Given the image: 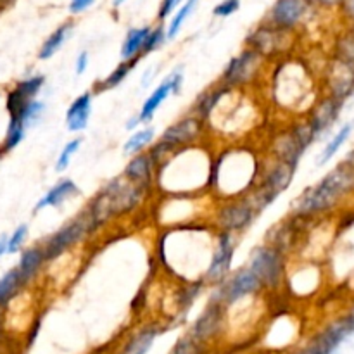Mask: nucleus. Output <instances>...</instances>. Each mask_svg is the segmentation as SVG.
I'll list each match as a JSON object with an SVG mask.
<instances>
[{
  "mask_svg": "<svg viewBox=\"0 0 354 354\" xmlns=\"http://www.w3.org/2000/svg\"><path fill=\"white\" fill-rule=\"evenodd\" d=\"M166 38H168V33H166L165 28L162 26H158V28H154V30H151L147 41H145L144 55L151 54V52H154L156 48L161 47V45L166 41Z\"/></svg>",
  "mask_w": 354,
  "mask_h": 354,
  "instance_id": "58836bf2",
  "label": "nucleus"
},
{
  "mask_svg": "<svg viewBox=\"0 0 354 354\" xmlns=\"http://www.w3.org/2000/svg\"><path fill=\"white\" fill-rule=\"evenodd\" d=\"M261 290H265L261 282L251 272V268L245 265L242 268L235 270L234 273H230L223 283H220L218 287H213L211 296L216 297L227 308H232L237 303H241V301L258 296Z\"/></svg>",
  "mask_w": 354,
  "mask_h": 354,
  "instance_id": "9d476101",
  "label": "nucleus"
},
{
  "mask_svg": "<svg viewBox=\"0 0 354 354\" xmlns=\"http://www.w3.org/2000/svg\"><path fill=\"white\" fill-rule=\"evenodd\" d=\"M180 2H182V0H162V6H161V9H159V19H165V17H168L169 12H171V10L175 9Z\"/></svg>",
  "mask_w": 354,
  "mask_h": 354,
  "instance_id": "c03bdc74",
  "label": "nucleus"
},
{
  "mask_svg": "<svg viewBox=\"0 0 354 354\" xmlns=\"http://www.w3.org/2000/svg\"><path fill=\"white\" fill-rule=\"evenodd\" d=\"M213 159L197 147L176 151L168 161L156 169V185L173 197H190L201 190H211Z\"/></svg>",
  "mask_w": 354,
  "mask_h": 354,
  "instance_id": "f257e3e1",
  "label": "nucleus"
},
{
  "mask_svg": "<svg viewBox=\"0 0 354 354\" xmlns=\"http://www.w3.org/2000/svg\"><path fill=\"white\" fill-rule=\"evenodd\" d=\"M325 95L344 104L354 93V66L342 59H334L324 76Z\"/></svg>",
  "mask_w": 354,
  "mask_h": 354,
  "instance_id": "2eb2a0df",
  "label": "nucleus"
},
{
  "mask_svg": "<svg viewBox=\"0 0 354 354\" xmlns=\"http://www.w3.org/2000/svg\"><path fill=\"white\" fill-rule=\"evenodd\" d=\"M351 196H354V165L341 161L294 201L290 214L306 221L315 220L335 211Z\"/></svg>",
  "mask_w": 354,
  "mask_h": 354,
  "instance_id": "f03ea898",
  "label": "nucleus"
},
{
  "mask_svg": "<svg viewBox=\"0 0 354 354\" xmlns=\"http://www.w3.org/2000/svg\"><path fill=\"white\" fill-rule=\"evenodd\" d=\"M204 133H206V121L190 113L169 124L159 140L168 145L171 151H180V149L196 147L203 140Z\"/></svg>",
  "mask_w": 354,
  "mask_h": 354,
  "instance_id": "4468645a",
  "label": "nucleus"
},
{
  "mask_svg": "<svg viewBox=\"0 0 354 354\" xmlns=\"http://www.w3.org/2000/svg\"><path fill=\"white\" fill-rule=\"evenodd\" d=\"M171 354H206V346L196 341L190 334H187L175 342Z\"/></svg>",
  "mask_w": 354,
  "mask_h": 354,
  "instance_id": "e433bc0d",
  "label": "nucleus"
},
{
  "mask_svg": "<svg viewBox=\"0 0 354 354\" xmlns=\"http://www.w3.org/2000/svg\"><path fill=\"white\" fill-rule=\"evenodd\" d=\"M346 12L351 17H354V0H348V2H346Z\"/></svg>",
  "mask_w": 354,
  "mask_h": 354,
  "instance_id": "09e8293b",
  "label": "nucleus"
},
{
  "mask_svg": "<svg viewBox=\"0 0 354 354\" xmlns=\"http://www.w3.org/2000/svg\"><path fill=\"white\" fill-rule=\"evenodd\" d=\"M259 214L249 204L245 197L239 199L221 201L220 206L214 209L213 223L218 232H228L232 235H242L252 227Z\"/></svg>",
  "mask_w": 354,
  "mask_h": 354,
  "instance_id": "6e6552de",
  "label": "nucleus"
},
{
  "mask_svg": "<svg viewBox=\"0 0 354 354\" xmlns=\"http://www.w3.org/2000/svg\"><path fill=\"white\" fill-rule=\"evenodd\" d=\"M354 130V121H349V123H344L341 128L337 130V133H334L330 137V140L327 142V145L324 147V151L320 152L318 156V166H325L327 162H330V159L341 151L342 145L348 142V138L351 137Z\"/></svg>",
  "mask_w": 354,
  "mask_h": 354,
  "instance_id": "c756f323",
  "label": "nucleus"
},
{
  "mask_svg": "<svg viewBox=\"0 0 354 354\" xmlns=\"http://www.w3.org/2000/svg\"><path fill=\"white\" fill-rule=\"evenodd\" d=\"M80 196V189L71 178H62L41 197L40 201L35 206V213L45 209V207H59L61 204H64L66 201L75 199V197Z\"/></svg>",
  "mask_w": 354,
  "mask_h": 354,
  "instance_id": "393cba45",
  "label": "nucleus"
},
{
  "mask_svg": "<svg viewBox=\"0 0 354 354\" xmlns=\"http://www.w3.org/2000/svg\"><path fill=\"white\" fill-rule=\"evenodd\" d=\"M151 28H133L128 31L123 45H121V59L123 61H131V59H140L144 55L145 41H147Z\"/></svg>",
  "mask_w": 354,
  "mask_h": 354,
  "instance_id": "cd10ccee",
  "label": "nucleus"
},
{
  "mask_svg": "<svg viewBox=\"0 0 354 354\" xmlns=\"http://www.w3.org/2000/svg\"><path fill=\"white\" fill-rule=\"evenodd\" d=\"M206 282L204 280H192V282H187L185 286L178 287L175 297V308L178 315H187L190 311V308L194 306V303L197 301V297L203 294V290L206 289Z\"/></svg>",
  "mask_w": 354,
  "mask_h": 354,
  "instance_id": "c85d7f7f",
  "label": "nucleus"
},
{
  "mask_svg": "<svg viewBox=\"0 0 354 354\" xmlns=\"http://www.w3.org/2000/svg\"><path fill=\"white\" fill-rule=\"evenodd\" d=\"M294 166L286 165L282 161L270 158L268 161H261V173H259L258 183L254 189L244 196L249 201L254 211L261 214L263 211L268 209L283 192L292 183L294 175H296Z\"/></svg>",
  "mask_w": 354,
  "mask_h": 354,
  "instance_id": "39448f33",
  "label": "nucleus"
},
{
  "mask_svg": "<svg viewBox=\"0 0 354 354\" xmlns=\"http://www.w3.org/2000/svg\"><path fill=\"white\" fill-rule=\"evenodd\" d=\"M86 66H88V52H80L78 57H76V64H75V71L76 75H83L86 71Z\"/></svg>",
  "mask_w": 354,
  "mask_h": 354,
  "instance_id": "37998d69",
  "label": "nucleus"
},
{
  "mask_svg": "<svg viewBox=\"0 0 354 354\" xmlns=\"http://www.w3.org/2000/svg\"><path fill=\"white\" fill-rule=\"evenodd\" d=\"M353 35H354V33H353Z\"/></svg>",
  "mask_w": 354,
  "mask_h": 354,
  "instance_id": "6e6d98bb",
  "label": "nucleus"
},
{
  "mask_svg": "<svg viewBox=\"0 0 354 354\" xmlns=\"http://www.w3.org/2000/svg\"><path fill=\"white\" fill-rule=\"evenodd\" d=\"M248 266L258 277L263 289L279 290L286 286L289 261L287 254L270 244H259L249 254Z\"/></svg>",
  "mask_w": 354,
  "mask_h": 354,
  "instance_id": "0eeeda50",
  "label": "nucleus"
},
{
  "mask_svg": "<svg viewBox=\"0 0 354 354\" xmlns=\"http://www.w3.org/2000/svg\"><path fill=\"white\" fill-rule=\"evenodd\" d=\"M344 104L335 100L334 97L330 95H322L318 97L317 102L311 106V109L308 111L306 121L310 123V127L313 128L317 138L324 137L327 131L332 130L335 123H337L339 116H341V111Z\"/></svg>",
  "mask_w": 354,
  "mask_h": 354,
  "instance_id": "dca6fc26",
  "label": "nucleus"
},
{
  "mask_svg": "<svg viewBox=\"0 0 354 354\" xmlns=\"http://www.w3.org/2000/svg\"><path fill=\"white\" fill-rule=\"evenodd\" d=\"M159 334H161V327L156 324H149L138 328L128 337L120 354H147L154 346Z\"/></svg>",
  "mask_w": 354,
  "mask_h": 354,
  "instance_id": "a878e982",
  "label": "nucleus"
},
{
  "mask_svg": "<svg viewBox=\"0 0 354 354\" xmlns=\"http://www.w3.org/2000/svg\"><path fill=\"white\" fill-rule=\"evenodd\" d=\"M261 173V162L251 151L230 149L213 161L211 190H216L221 201L239 199L256 187Z\"/></svg>",
  "mask_w": 354,
  "mask_h": 354,
  "instance_id": "7ed1b4c3",
  "label": "nucleus"
},
{
  "mask_svg": "<svg viewBox=\"0 0 354 354\" xmlns=\"http://www.w3.org/2000/svg\"><path fill=\"white\" fill-rule=\"evenodd\" d=\"M92 3H93V0H71V6H69V9H71L73 14H80V12H83L85 9H88Z\"/></svg>",
  "mask_w": 354,
  "mask_h": 354,
  "instance_id": "a18cd8bd",
  "label": "nucleus"
},
{
  "mask_svg": "<svg viewBox=\"0 0 354 354\" xmlns=\"http://www.w3.org/2000/svg\"><path fill=\"white\" fill-rule=\"evenodd\" d=\"M175 78H176V71H173L171 75L166 76L165 82L159 83V85L156 86L154 92H152L151 95L144 100L140 111H138V118H140L142 124L151 123V121L154 120L158 109L161 107V104L165 102L169 95H173V88H175Z\"/></svg>",
  "mask_w": 354,
  "mask_h": 354,
  "instance_id": "5701e85b",
  "label": "nucleus"
},
{
  "mask_svg": "<svg viewBox=\"0 0 354 354\" xmlns=\"http://www.w3.org/2000/svg\"><path fill=\"white\" fill-rule=\"evenodd\" d=\"M277 97L283 102L286 107H299L301 102L308 92L306 75H296V73H287L286 69H279V75L275 76Z\"/></svg>",
  "mask_w": 354,
  "mask_h": 354,
  "instance_id": "f3484780",
  "label": "nucleus"
},
{
  "mask_svg": "<svg viewBox=\"0 0 354 354\" xmlns=\"http://www.w3.org/2000/svg\"><path fill=\"white\" fill-rule=\"evenodd\" d=\"M154 137H156V130L152 127H147V128H142V130H135L133 133L128 137V140L124 142V154H130V156H137L140 154V152H144L145 147H149V145L154 142Z\"/></svg>",
  "mask_w": 354,
  "mask_h": 354,
  "instance_id": "473e14b6",
  "label": "nucleus"
},
{
  "mask_svg": "<svg viewBox=\"0 0 354 354\" xmlns=\"http://www.w3.org/2000/svg\"><path fill=\"white\" fill-rule=\"evenodd\" d=\"M140 124H142V121H140V118H138V114H137V116H133L131 120H128L127 128H128V130H137Z\"/></svg>",
  "mask_w": 354,
  "mask_h": 354,
  "instance_id": "de8ad7c7",
  "label": "nucleus"
},
{
  "mask_svg": "<svg viewBox=\"0 0 354 354\" xmlns=\"http://www.w3.org/2000/svg\"><path fill=\"white\" fill-rule=\"evenodd\" d=\"M71 30H73V23L61 24V26H59L57 30H55L54 33H52L50 37L44 41L40 52H38V59H41V61H47V59H50L52 55H54L55 52H57L59 48L64 45V41L68 40L69 33H71Z\"/></svg>",
  "mask_w": 354,
  "mask_h": 354,
  "instance_id": "2f4dec72",
  "label": "nucleus"
},
{
  "mask_svg": "<svg viewBox=\"0 0 354 354\" xmlns=\"http://www.w3.org/2000/svg\"><path fill=\"white\" fill-rule=\"evenodd\" d=\"M82 144H83V138L76 137V138H73V140H69L68 144L62 147L61 154H59V158H57V162H55V171L61 173V171H64V169H68V166H69V162H71L73 156L78 152L80 145H82Z\"/></svg>",
  "mask_w": 354,
  "mask_h": 354,
  "instance_id": "4c0bfd02",
  "label": "nucleus"
},
{
  "mask_svg": "<svg viewBox=\"0 0 354 354\" xmlns=\"http://www.w3.org/2000/svg\"><path fill=\"white\" fill-rule=\"evenodd\" d=\"M320 2H324V3H334V2H337V0H320Z\"/></svg>",
  "mask_w": 354,
  "mask_h": 354,
  "instance_id": "603ef678",
  "label": "nucleus"
},
{
  "mask_svg": "<svg viewBox=\"0 0 354 354\" xmlns=\"http://www.w3.org/2000/svg\"><path fill=\"white\" fill-rule=\"evenodd\" d=\"M263 59L259 54H256L251 48H245L241 54L232 57L221 75L220 82L230 88H242V86L251 85L252 82L259 78L261 73Z\"/></svg>",
  "mask_w": 354,
  "mask_h": 354,
  "instance_id": "ddd939ff",
  "label": "nucleus"
},
{
  "mask_svg": "<svg viewBox=\"0 0 354 354\" xmlns=\"http://www.w3.org/2000/svg\"><path fill=\"white\" fill-rule=\"evenodd\" d=\"M145 194L147 190L133 185L123 176H118V178L107 182L99 190V194L92 197L85 209L88 211L90 218L99 230L114 218H120L137 209L144 201Z\"/></svg>",
  "mask_w": 354,
  "mask_h": 354,
  "instance_id": "20e7f679",
  "label": "nucleus"
},
{
  "mask_svg": "<svg viewBox=\"0 0 354 354\" xmlns=\"http://www.w3.org/2000/svg\"><path fill=\"white\" fill-rule=\"evenodd\" d=\"M346 161H349V162H351V165H354V149H353L351 152H349L348 158H346Z\"/></svg>",
  "mask_w": 354,
  "mask_h": 354,
  "instance_id": "8fccbe9b",
  "label": "nucleus"
},
{
  "mask_svg": "<svg viewBox=\"0 0 354 354\" xmlns=\"http://www.w3.org/2000/svg\"><path fill=\"white\" fill-rule=\"evenodd\" d=\"M9 249V237L7 235H0V258L7 252Z\"/></svg>",
  "mask_w": 354,
  "mask_h": 354,
  "instance_id": "49530a36",
  "label": "nucleus"
},
{
  "mask_svg": "<svg viewBox=\"0 0 354 354\" xmlns=\"http://www.w3.org/2000/svg\"><path fill=\"white\" fill-rule=\"evenodd\" d=\"M230 90V86L223 85V83L218 80L214 85H211L209 88H206L204 92L199 93V97L194 102L192 111L190 113L199 116L203 121H209V118L213 116V113L216 111V107L220 106V102L223 100V97L227 95V92Z\"/></svg>",
  "mask_w": 354,
  "mask_h": 354,
  "instance_id": "4be33fe9",
  "label": "nucleus"
},
{
  "mask_svg": "<svg viewBox=\"0 0 354 354\" xmlns=\"http://www.w3.org/2000/svg\"><path fill=\"white\" fill-rule=\"evenodd\" d=\"M239 7H241V0H223V2L218 3V6L214 7L213 14L214 16L227 17L232 16L234 12H237Z\"/></svg>",
  "mask_w": 354,
  "mask_h": 354,
  "instance_id": "79ce46f5",
  "label": "nucleus"
},
{
  "mask_svg": "<svg viewBox=\"0 0 354 354\" xmlns=\"http://www.w3.org/2000/svg\"><path fill=\"white\" fill-rule=\"evenodd\" d=\"M137 64H138V59L123 61L121 64H118L116 68L113 69L111 75H107L106 78L100 80V82H97L95 85H93V93H102V92H107V90H113L116 88V86H120L121 83L127 80V76L130 75L131 69H133Z\"/></svg>",
  "mask_w": 354,
  "mask_h": 354,
  "instance_id": "7c9ffc66",
  "label": "nucleus"
},
{
  "mask_svg": "<svg viewBox=\"0 0 354 354\" xmlns=\"http://www.w3.org/2000/svg\"><path fill=\"white\" fill-rule=\"evenodd\" d=\"M44 107H45L44 102H40V100L37 99L31 100V102L26 106V109H24L23 118H21L24 127H30L31 123H35V121L41 116V113H44Z\"/></svg>",
  "mask_w": 354,
  "mask_h": 354,
  "instance_id": "ea45409f",
  "label": "nucleus"
},
{
  "mask_svg": "<svg viewBox=\"0 0 354 354\" xmlns=\"http://www.w3.org/2000/svg\"><path fill=\"white\" fill-rule=\"evenodd\" d=\"M26 283L21 279V273L17 268L9 270L6 275L0 279V306H6V304L10 303L14 296L19 292V289Z\"/></svg>",
  "mask_w": 354,
  "mask_h": 354,
  "instance_id": "72a5a7b5",
  "label": "nucleus"
},
{
  "mask_svg": "<svg viewBox=\"0 0 354 354\" xmlns=\"http://www.w3.org/2000/svg\"><path fill=\"white\" fill-rule=\"evenodd\" d=\"M304 149L301 147L299 142L296 140V137L292 135V131L287 128L286 131L277 135L272 140V147H270V158L277 159V161H282L286 165L294 166L297 168L299 166L301 158L304 156Z\"/></svg>",
  "mask_w": 354,
  "mask_h": 354,
  "instance_id": "aec40b11",
  "label": "nucleus"
},
{
  "mask_svg": "<svg viewBox=\"0 0 354 354\" xmlns=\"http://www.w3.org/2000/svg\"><path fill=\"white\" fill-rule=\"evenodd\" d=\"M197 6V0H187L185 6L182 7V9L178 10V12L175 14V17L171 19V23H169L168 30H166V33H168V38L171 40V38H175L176 35L180 33V30H182L183 23H185L187 17L190 16V12H192L194 9H196Z\"/></svg>",
  "mask_w": 354,
  "mask_h": 354,
  "instance_id": "c9c22d12",
  "label": "nucleus"
},
{
  "mask_svg": "<svg viewBox=\"0 0 354 354\" xmlns=\"http://www.w3.org/2000/svg\"><path fill=\"white\" fill-rule=\"evenodd\" d=\"M354 334V320L348 315L335 318L310 339L303 348L304 354H334L344 341Z\"/></svg>",
  "mask_w": 354,
  "mask_h": 354,
  "instance_id": "9b49d317",
  "label": "nucleus"
},
{
  "mask_svg": "<svg viewBox=\"0 0 354 354\" xmlns=\"http://www.w3.org/2000/svg\"><path fill=\"white\" fill-rule=\"evenodd\" d=\"M235 248H237V235H232L228 232H216L213 256H211V263L204 273V282L207 287H218L228 279Z\"/></svg>",
  "mask_w": 354,
  "mask_h": 354,
  "instance_id": "f8f14e48",
  "label": "nucleus"
},
{
  "mask_svg": "<svg viewBox=\"0 0 354 354\" xmlns=\"http://www.w3.org/2000/svg\"><path fill=\"white\" fill-rule=\"evenodd\" d=\"M228 308L209 294V299L204 304L199 317L194 320L189 334L201 344L209 346L216 342L227 332Z\"/></svg>",
  "mask_w": 354,
  "mask_h": 354,
  "instance_id": "1a4fd4ad",
  "label": "nucleus"
},
{
  "mask_svg": "<svg viewBox=\"0 0 354 354\" xmlns=\"http://www.w3.org/2000/svg\"><path fill=\"white\" fill-rule=\"evenodd\" d=\"M28 237V225H19V227L14 230L12 237H9V249H7V252L9 254H14V252H17L21 249V245L24 244V241H26Z\"/></svg>",
  "mask_w": 354,
  "mask_h": 354,
  "instance_id": "a19ab883",
  "label": "nucleus"
},
{
  "mask_svg": "<svg viewBox=\"0 0 354 354\" xmlns=\"http://www.w3.org/2000/svg\"><path fill=\"white\" fill-rule=\"evenodd\" d=\"M248 48L254 50L261 57H268V55H275L286 48V41H283V30L275 26H263L258 28L254 33L249 35L248 38Z\"/></svg>",
  "mask_w": 354,
  "mask_h": 354,
  "instance_id": "a211bd4d",
  "label": "nucleus"
},
{
  "mask_svg": "<svg viewBox=\"0 0 354 354\" xmlns=\"http://www.w3.org/2000/svg\"><path fill=\"white\" fill-rule=\"evenodd\" d=\"M297 354H304V353H303V351H299V353H297Z\"/></svg>",
  "mask_w": 354,
  "mask_h": 354,
  "instance_id": "5fc2aeb1",
  "label": "nucleus"
},
{
  "mask_svg": "<svg viewBox=\"0 0 354 354\" xmlns=\"http://www.w3.org/2000/svg\"><path fill=\"white\" fill-rule=\"evenodd\" d=\"M45 263H47V258H45L40 245L28 248L26 251H23V254H21V259H19V265H17V270H19L23 282L30 283L31 280L40 273L41 266H44Z\"/></svg>",
  "mask_w": 354,
  "mask_h": 354,
  "instance_id": "bb28decb",
  "label": "nucleus"
},
{
  "mask_svg": "<svg viewBox=\"0 0 354 354\" xmlns=\"http://www.w3.org/2000/svg\"><path fill=\"white\" fill-rule=\"evenodd\" d=\"M121 176L149 192L156 185V168L149 152H140V154L133 156Z\"/></svg>",
  "mask_w": 354,
  "mask_h": 354,
  "instance_id": "6ab92c4d",
  "label": "nucleus"
},
{
  "mask_svg": "<svg viewBox=\"0 0 354 354\" xmlns=\"http://www.w3.org/2000/svg\"><path fill=\"white\" fill-rule=\"evenodd\" d=\"M123 2H124V0H114V7H120Z\"/></svg>",
  "mask_w": 354,
  "mask_h": 354,
  "instance_id": "3c124183",
  "label": "nucleus"
},
{
  "mask_svg": "<svg viewBox=\"0 0 354 354\" xmlns=\"http://www.w3.org/2000/svg\"><path fill=\"white\" fill-rule=\"evenodd\" d=\"M349 317H351L353 320H354V304L351 306V311H349Z\"/></svg>",
  "mask_w": 354,
  "mask_h": 354,
  "instance_id": "864d4df0",
  "label": "nucleus"
},
{
  "mask_svg": "<svg viewBox=\"0 0 354 354\" xmlns=\"http://www.w3.org/2000/svg\"><path fill=\"white\" fill-rule=\"evenodd\" d=\"M306 0H279L272 9V26L280 30L294 28L306 14Z\"/></svg>",
  "mask_w": 354,
  "mask_h": 354,
  "instance_id": "412c9836",
  "label": "nucleus"
},
{
  "mask_svg": "<svg viewBox=\"0 0 354 354\" xmlns=\"http://www.w3.org/2000/svg\"><path fill=\"white\" fill-rule=\"evenodd\" d=\"M24 130H26V127H24L23 121L19 120L9 121V128H7L6 138H3L2 145H0V158L9 154L10 151H14V149L21 144V140H23L24 137Z\"/></svg>",
  "mask_w": 354,
  "mask_h": 354,
  "instance_id": "f704fd0d",
  "label": "nucleus"
},
{
  "mask_svg": "<svg viewBox=\"0 0 354 354\" xmlns=\"http://www.w3.org/2000/svg\"><path fill=\"white\" fill-rule=\"evenodd\" d=\"M92 92H83L69 104L66 111V127L69 131H83L88 127L90 114H92Z\"/></svg>",
  "mask_w": 354,
  "mask_h": 354,
  "instance_id": "b1692460",
  "label": "nucleus"
},
{
  "mask_svg": "<svg viewBox=\"0 0 354 354\" xmlns=\"http://www.w3.org/2000/svg\"><path fill=\"white\" fill-rule=\"evenodd\" d=\"M95 230L97 227L92 221V218H90L88 211H80L71 221L62 225L59 230H55L54 234L48 235V237L40 244L45 258H47V263L55 261V259H59L61 256H64L66 252L71 251L73 248L82 244L88 235L95 234Z\"/></svg>",
  "mask_w": 354,
  "mask_h": 354,
  "instance_id": "423d86ee",
  "label": "nucleus"
}]
</instances>
